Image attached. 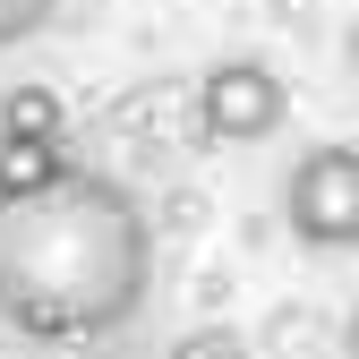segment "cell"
<instances>
[{"label": "cell", "mask_w": 359, "mask_h": 359, "mask_svg": "<svg viewBox=\"0 0 359 359\" xmlns=\"http://www.w3.org/2000/svg\"><path fill=\"white\" fill-rule=\"evenodd\" d=\"M154 214L111 171H69L0 205V325L26 342H111L146 317Z\"/></svg>", "instance_id": "1"}, {"label": "cell", "mask_w": 359, "mask_h": 359, "mask_svg": "<svg viewBox=\"0 0 359 359\" xmlns=\"http://www.w3.org/2000/svg\"><path fill=\"white\" fill-rule=\"evenodd\" d=\"M283 222H291V240L317 248V257L359 248V146H342V137L308 146L283 171Z\"/></svg>", "instance_id": "2"}, {"label": "cell", "mask_w": 359, "mask_h": 359, "mask_svg": "<svg viewBox=\"0 0 359 359\" xmlns=\"http://www.w3.org/2000/svg\"><path fill=\"white\" fill-rule=\"evenodd\" d=\"M283 120H291V86H283L274 60L231 52V60H214L197 77V128L214 146H265Z\"/></svg>", "instance_id": "3"}, {"label": "cell", "mask_w": 359, "mask_h": 359, "mask_svg": "<svg viewBox=\"0 0 359 359\" xmlns=\"http://www.w3.org/2000/svg\"><path fill=\"white\" fill-rule=\"evenodd\" d=\"M77 163L60 154V137H0V205H9V197H43Z\"/></svg>", "instance_id": "4"}, {"label": "cell", "mask_w": 359, "mask_h": 359, "mask_svg": "<svg viewBox=\"0 0 359 359\" xmlns=\"http://www.w3.org/2000/svg\"><path fill=\"white\" fill-rule=\"evenodd\" d=\"M60 95L52 86H9L0 95V137H60Z\"/></svg>", "instance_id": "5"}, {"label": "cell", "mask_w": 359, "mask_h": 359, "mask_svg": "<svg viewBox=\"0 0 359 359\" xmlns=\"http://www.w3.org/2000/svg\"><path fill=\"white\" fill-rule=\"evenodd\" d=\"M60 18V0H0V52H18V43H34L43 26Z\"/></svg>", "instance_id": "6"}, {"label": "cell", "mask_w": 359, "mask_h": 359, "mask_svg": "<svg viewBox=\"0 0 359 359\" xmlns=\"http://www.w3.org/2000/svg\"><path fill=\"white\" fill-rule=\"evenodd\" d=\"M163 359H248V342H240L231 325H197V334H180Z\"/></svg>", "instance_id": "7"}, {"label": "cell", "mask_w": 359, "mask_h": 359, "mask_svg": "<svg viewBox=\"0 0 359 359\" xmlns=\"http://www.w3.org/2000/svg\"><path fill=\"white\" fill-rule=\"evenodd\" d=\"M342 351H351V359H359V308H351V325H342Z\"/></svg>", "instance_id": "8"}, {"label": "cell", "mask_w": 359, "mask_h": 359, "mask_svg": "<svg viewBox=\"0 0 359 359\" xmlns=\"http://www.w3.org/2000/svg\"><path fill=\"white\" fill-rule=\"evenodd\" d=\"M351 69H359V26H351Z\"/></svg>", "instance_id": "9"}]
</instances>
